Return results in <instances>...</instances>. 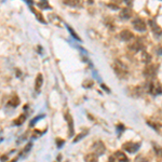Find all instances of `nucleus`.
<instances>
[{
	"mask_svg": "<svg viewBox=\"0 0 162 162\" xmlns=\"http://www.w3.org/2000/svg\"><path fill=\"white\" fill-rule=\"evenodd\" d=\"M141 147V144L139 143H132V142H128L126 144L122 145V149L126 150V152H130V153H134L139 149Z\"/></svg>",
	"mask_w": 162,
	"mask_h": 162,
	"instance_id": "nucleus-1",
	"label": "nucleus"
},
{
	"mask_svg": "<svg viewBox=\"0 0 162 162\" xmlns=\"http://www.w3.org/2000/svg\"><path fill=\"white\" fill-rule=\"evenodd\" d=\"M93 148H94V152L93 153H95L96 156H101L103 155L104 152H105V145L103 144L102 142H96L94 143V145H93Z\"/></svg>",
	"mask_w": 162,
	"mask_h": 162,
	"instance_id": "nucleus-2",
	"label": "nucleus"
},
{
	"mask_svg": "<svg viewBox=\"0 0 162 162\" xmlns=\"http://www.w3.org/2000/svg\"><path fill=\"white\" fill-rule=\"evenodd\" d=\"M132 24H133V27H134L136 30H138V31H145L146 30L145 22L142 21L141 19H136L135 21H133Z\"/></svg>",
	"mask_w": 162,
	"mask_h": 162,
	"instance_id": "nucleus-3",
	"label": "nucleus"
},
{
	"mask_svg": "<svg viewBox=\"0 0 162 162\" xmlns=\"http://www.w3.org/2000/svg\"><path fill=\"white\" fill-rule=\"evenodd\" d=\"M65 118H66L67 122H68V128H69V134H68V136H69V137H73L74 134H75V128H74L73 117H71V115H70V113H67L66 116H65Z\"/></svg>",
	"mask_w": 162,
	"mask_h": 162,
	"instance_id": "nucleus-4",
	"label": "nucleus"
},
{
	"mask_svg": "<svg viewBox=\"0 0 162 162\" xmlns=\"http://www.w3.org/2000/svg\"><path fill=\"white\" fill-rule=\"evenodd\" d=\"M113 69H115V71H116L117 75H120V76H122L123 74H126V68L122 65V63H118V62H116V63L113 64Z\"/></svg>",
	"mask_w": 162,
	"mask_h": 162,
	"instance_id": "nucleus-5",
	"label": "nucleus"
},
{
	"mask_svg": "<svg viewBox=\"0 0 162 162\" xmlns=\"http://www.w3.org/2000/svg\"><path fill=\"white\" fill-rule=\"evenodd\" d=\"M64 4L69 7L81 8L83 6V0H64Z\"/></svg>",
	"mask_w": 162,
	"mask_h": 162,
	"instance_id": "nucleus-6",
	"label": "nucleus"
},
{
	"mask_svg": "<svg viewBox=\"0 0 162 162\" xmlns=\"http://www.w3.org/2000/svg\"><path fill=\"white\" fill-rule=\"evenodd\" d=\"M43 84V76L42 74H38L36 77V79H35V90H36L37 92H40V90H41V86Z\"/></svg>",
	"mask_w": 162,
	"mask_h": 162,
	"instance_id": "nucleus-7",
	"label": "nucleus"
},
{
	"mask_svg": "<svg viewBox=\"0 0 162 162\" xmlns=\"http://www.w3.org/2000/svg\"><path fill=\"white\" fill-rule=\"evenodd\" d=\"M119 37H120V39L123 40V41H129V40H131L132 38H134V36H133V34L131 33L130 30H128V29L122 30V31L120 33Z\"/></svg>",
	"mask_w": 162,
	"mask_h": 162,
	"instance_id": "nucleus-8",
	"label": "nucleus"
},
{
	"mask_svg": "<svg viewBox=\"0 0 162 162\" xmlns=\"http://www.w3.org/2000/svg\"><path fill=\"white\" fill-rule=\"evenodd\" d=\"M113 158H116L118 160V162H129V159L126 157L122 151H116L115 152V157Z\"/></svg>",
	"mask_w": 162,
	"mask_h": 162,
	"instance_id": "nucleus-9",
	"label": "nucleus"
},
{
	"mask_svg": "<svg viewBox=\"0 0 162 162\" xmlns=\"http://www.w3.org/2000/svg\"><path fill=\"white\" fill-rule=\"evenodd\" d=\"M27 119V116L26 115H21V116H19L16 118V119L13 121V124L14 126H22L25 121H26Z\"/></svg>",
	"mask_w": 162,
	"mask_h": 162,
	"instance_id": "nucleus-10",
	"label": "nucleus"
},
{
	"mask_svg": "<svg viewBox=\"0 0 162 162\" xmlns=\"http://www.w3.org/2000/svg\"><path fill=\"white\" fill-rule=\"evenodd\" d=\"M120 17L122 20H129L131 17V10L130 9H122L121 13H120Z\"/></svg>",
	"mask_w": 162,
	"mask_h": 162,
	"instance_id": "nucleus-11",
	"label": "nucleus"
},
{
	"mask_svg": "<svg viewBox=\"0 0 162 162\" xmlns=\"http://www.w3.org/2000/svg\"><path fill=\"white\" fill-rule=\"evenodd\" d=\"M19 104H20V98H19V96H14V97H12V98L8 102V105L11 106V107H13V108L17 107Z\"/></svg>",
	"mask_w": 162,
	"mask_h": 162,
	"instance_id": "nucleus-12",
	"label": "nucleus"
},
{
	"mask_svg": "<svg viewBox=\"0 0 162 162\" xmlns=\"http://www.w3.org/2000/svg\"><path fill=\"white\" fill-rule=\"evenodd\" d=\"M33 10V13L36 15V17H37V20L39 21L40 23H43V24H46V20H44V17H43V15L41 14V12H39V11H37V10H35V9H31Z\"/></svg>",
	"mask_w": 162,
	"mask_h": 162,
	"instance_id": "nucleus-13",
	"label": "nucleus"
},
{
	"mask_svg": "<svg viewBox=\"0 0 162 162\" xmlns=\"http://www.w3.org/2000/svg\"><path fill=\"white\" fill-rule=\"evenodd\" d=\"M31 147H33V143H28L26 146H25V148L23 149V151L20 153V157H24L25 155H27L28 152L30 151V149H31Z\"/></svg>",
	"mask_w": 162,
	"mask_h": 162,
	"instance_id": "nucleus-14",
	"label": "nucleus"
},
{
	"mask_svg": "<svg viewBox=\"0 0 162 162\" xmlns=\"http://www.w3.org/2000/svg\"><path fill=\"white\" fill-rule=\"evenodd\" d=\"M66 27H67V29H68V31L70 33V35H71V37H73L74 39H76L78 40V41H81V39H80V37L77 35L76 33H75V30L73 29V27H70L69 25H67L66 24Z\"/></svg>",
	"mask_w": 162,
	"mask_h": 162,
	"instance_id": "nucleus-15",
	"label": "nucleus"
},
{
	"mask_svg": "<svg viewBox=\"0 0 162 162\" xmlns=\"http://www.w3.org/2000/svg\"><path fill=\"white\" fill-rule=\"evenodd\" d=\"M97 157L95 153H90L86 157V162H97Z\"/></svg>",
	"mask_w": 162,
	"mask_h": 162,
	"instance_id": "nucleus-16",
	"label": "nucleus"
},
{
	"mask_svg": "<svg viewBox=\"0 0 162 162\" xmlns=\"http://www.w3.org/2000/svg\"><path fill=\"white\" fill-rule=\"evenodd\" d=\"M149 25L152 27V30L155 31V33H157V34H162V30L160 29V27L157 25V24H155V22H152V21H149Z\"/></svg>",
	"mask_w": 162,
	"mask_h": 162,
	"instance_id": "nucleus-17",
	"label": "nucleus"
},
{
	"mask_svg": "<svg viewBox=\"0 0 162 162\" xmlns=\"http://www.w3.org/2000/svg\"><path fill=\"white\" fill-rule=\"evenodd\" d=\"M42 118H44V115H39V116L37 117V118H35V119L31 120V122H30L29 126H34L37 122H38V121H39L40 119H42Z\"/></svg>",
	"mask_w": 162,
	"mask_h": 162,
	"instance_id": "nucleus-18",
	"label": "nucleus"
},
{
	"mask_svg": "<svg viewBox=\"0 0 162 162\" xmlns=\"http://www.w3.org/2000/svg\"><path fill=\"white\" fill-rule=\"evenodd\" d=\"M86 134H88V133H86V132H83L82 134H80V135H78V136H77V137H76V138L74 139V143H77V142H79L80 139L82 138L83 136H86Z\"/></svg>",
	"mask_w": 162,
	"mask_h": 162,
	"instance_id": "nucleus-19",
	"label": "nucleus"
},
{
	"mask_svg": "<svg viewBox=\"0 0 162 162\" xmlns=\"http://www.w3.org/2000/svg\"><path fill=\"white\" fill-rule=\"evenodd\" d=\"M56 146H57V148H59V149L62 148V147L64 146V141H63V139L57 138L56 139Z\"/></svg>",
	"mask_w": 162,
	"mask_h": 162,
	"instance_id": "nucleus-20",
	"label": "nucleus"
},
{
	"mask_svg": "<svg viewBox=\"0 0 162 162\" xmlns=\"http://www.w3.org/2000/svg\"><path fill=\"white\" fill-rule=\"evenodd\" d=\"M155 151L157 152L159 156H161V157H162V148H161V147H159V146L156 145L155 146Z\"/></svg>",
	"mask_w": 162,
	"mask_h": 162,
	"instance_id": "nucleus-21",
	"label": "nucleus"
},
{
	"mask_svg": "<svg viewBox=\"0 0 162 162\" xmlns=\"http://www.w3.org/2000/svg\"><path fill=\"white\" fill-rule=\"evenodd\" d=\"M124 2H126L128 6H132V2H133V0H124Z\"/></svg>",
	"mask_w": 162,
	"mask_h": 162,
	"instance_id": "nucleus-22",
	"label": "nucleus"
},
{
	"mask_svg": "<svg viewBox=\"0 0 162 162\" xmlns=\"http://www.w3.org/2000/svg\"><path fill=\"white\" fill-rule=\"evenodd\" d=\"M26 2L28 4H29V6H33V4H35V2H34V0H26Z\"/></svg>",
	"mask_w": 162,
	"mask_h": 162,
	"instance_id": "nucleus-23",
	"label": "nucleus"
},
{
	"mask_svg": "<svg viewBox=\"0 0 162 162\" xmlns=\"http://www.w3.org/2000/svg\"><path fill=\"white\" fill-rule=\"evenodd\" d=\"M102 88H103V89H105L106 91H107V92H110V91H109V89H108V88H107V86H104V84H102Z\"/></svg>",
	"mask_w": 162,
	"mask_h": 162,
	"instance_id": "nucleus-24",
	"label": "nucleus"
},
{
	"mask_svg": "<svg viewBox=\"0 0 162 162\" xmlns=\"http://www.w3.org/2000/svg\"><path fill=\"white\" fill-rule=\"evenodd\" d=\"M17 161V158H15V159H13L12 161H10V162H16Z\"/></svg>",
	"mask_w": 162,
	"mask_h": 162,
	"instance_id": "nucleus-25",
	"label": "nucleus"
}]
</instances>
